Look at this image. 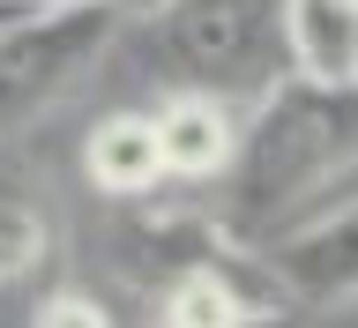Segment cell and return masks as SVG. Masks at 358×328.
I'll use <instances>...</instances> for the list:
<instances>
[{
	"label": "cell",
	"mask_w": 358,
	"mask_h": 328,
	"mask_svg": "<svg viewBox=\"0 0 358 328\" xmlns=\"http://www.w3.org/2000/svg\"><path fill=\"white\" fill-rule=\"evenodd\" d=\"M343 164H358V90L276 75L239 112V142H231V157L217 172V187H224L217 217L254 246L306 194H321Z\"/></svg>",
	"instance_id": "6da1fadb"
},
{
	"label": "cell",
	"mask_w": 358,
	"mask_h": 328,
	"mask_svg": "<svg viewBox=\"0 0 358 328\" xmlns=\"http://www.w3.org/2000/svg\"><path fill=\"white\" fill-rule=\"evenodd\" d=\"M150 52L172 90H209L224 105H254L284 60V0H157Z\"/></svg>",
	"instance_id": "7a4b0ae2"
},
{
	"label": "cell",
	"mask_w": 358,
	"mask_h": 328,
	"mask_svg": "<svg viewBox=\"0 0 358 328\" xmlns=\"http://www.w3.org/2000/svg\"><path fill=\"white\" fill-rule=\"evenodd\" d=\"M120 30H127V15L105 0H45L22 22H8L0 30V142L38 127L60 97H75L105 67Z\"/></svg>",
	"instance_id": "3957f363"
},
{
	"label": "cell",
	"mask_w": 358,
	"mask_h": 328,
	"mask_svg": "<svg viewBox=\"0 0 358 328\" xmlns=\"http://www.w3.org/2000/svg\"><path fill=\"white\" fill-rule=\"evenodd\" d=\"M254 246H262L284 306H351L358 299V164H343L321 194H306Z\"/></svg>",
	"instance_id": "277c9868"
},
{
	"label": "cell",
	"mask_w": 358,
	"mask_h": 328,
	"mask_svg": "<svg viewBox=\"0 0 358 328\" xmlns=\"http://www.w3.org/2000/svg\"><path fill=\"white\" fill-rule=\"evenodd\" d=\"M239 112L209 90H164V105L150 112L157 127V157H164V179L172 187H194V179H217L231 142H239Z\"/></svg>",
	"instance_id": "5b68a950"
},
{
	"label": "cell",
	"mask_w": 358,
	"mask_h": 328,
	"mask_svg": "<svg viewBox=\"0 0 358 328\" xmlns=\"http://www.w3.org/2000/svg\"><path fill=\"white\" fill-rule=\"evenodd\" d=\"M291 75L329 90H358V0H284Z\"/></svg>",
	"instance_id": "8992f818"
},
{
	"label": "cell",
	"mask_w": 358,
	"mask_h": 328,
	"mask_svg": "<svg viewBox=\"0 0 358 328\" xmlns=\"http://www.w3.org/2000/svg\"><path fill=\"white\" fill-rule=\"evenodd\" d=\"M83 172H90V187L112 194V201H142V194H157V187H172V179H164V157H157L150 112H112V120H97V134H90V150H83Z\"/></svg>",
	"instance_id": "52a82bcc"
},
{
	"label": "cell",
	"mask_w": 358,
	"mask_h": 328,
	"mask_svg": "<svg viewBox=\"0 0 358 328\" xmlns=\"http://www.w3.org/2000/svg\"><path fill=\"white\" fill-rule=\"evenodd\" d=\"M52 269V217L30 194H0V291H30Z\"/></svg>",
	"instance_id": "ba28073f"
},
{
	"label": "cell",
	"mask_w": 358,
	"mask_h": 328,
	"mask_svg": "<svg viewBox=\"0 0 358 328\" xmlns=\"http://www.w3.org/2000/svg\"><path fill=\"white\" fill-rule=\"evenodd\" d=\"M38 321H75V328H105L112 306L105 299H90V291H45L38 299Z\"/></svg>",
	"instance_id": "9c48e42d"
},
{
	"label": "cell",
	"mask_w": 358,
	"mask_h": 328,
	"mask_svg": "<svg viewBox=\"0 0 358 328\" xmlns=\"http://www.w3.org/2000/svg\"><path fill=\"white\" fill-rule=\"evenodd\" d=\"M30 8H45V0H0V30H8V22H22Z\"/></svg>",
	"instance_id": "30bf717a"
},
{
	"label": "cell",
	"mask_w": 358,
	"mask_h": 328,
	"mask_svg": "<svg viewBox=\"0 0 358 328\" xmlns=\"http://www.w3.org/2000/svg\"><path fill=\"white\" fill-rule=\"evenodd\" d=\"M105 8H120V15H150L157 0H105Z\"/></svg>",
	"instance_id": "8fae6325"
}]
</instances>
